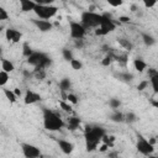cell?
Returning <instances> with one entry per match:
<instances>
[{"mask_svg": "<svg viewBox=\"0 0 158 158\" xmlns=\"http://www.w3.org/2000/svg\"><path fill=\"white\" fill-rule=\"evenodd\" d=\"M62 56H63V58H64L65 60H68V62H70V60L73 59V52H72L70 49H68V48H63V49H62Z\"/></svg>", "mask_w": 158, "mask_h": 158, "instance_id": "484cf974", "label": "cell"}, {"mask_svg": "<svg viewBox=\"0 0 158 158\" xmlns=\"http://www.w3.org/2000/svg\"><path fill=\"white\" fill-rule=\"evenodd\" d=\"M98 149H99V152H101V153H104V152H106V151H109V146H107V144H105V143H102V144H101V146H100V147H99Z\"/></svg>", "mask_w": 158, "mask_h": 158, "instance_id": "60d3db41", "label": "cell"}, {"mask_svg": "<svg viewBox=\"0 0 158 158\" xmlns=\"http://www.w3.org/2000/svg\"><path fill=\"white\" fill-rule=\"evenodd\" d=\"M152 105H153L154 107H158V102H157V100H156V99H153V100H152Z\"/></svg>", "mask_w": 158, "mask_h": 158, "instance_id": "f6af8a7d", "label": "cell"}, {"mask_svg": "<svg viewBox=\"0 0 158 158\" xmlns=\"http://www.w3.org/2000/svg\"><path fill=\"white\" fill-rule=\"evenodd\" d=\"M9 79H10V75L6 72L0 70V86H5L9 81Z\"/></svg>", "mask_w": 158, "mask_h": 158, "instance_id": "7402d4cb", "label": "cell"}, {"mask_svg": "<svg viewBox=\"0 0 158 158\" xmlns=\"http://www.w3.org/2000/svg\"><path fill=\"white\" fill-rule=\"evenodd\" d=\"M112 59H114V56L111 53H107L102 59H101V65L104 67H109L111 63H112Z\"/></svg>", "mask_w": 158, "mask_h": 158, "instance_id": "cb8c5ba5", "label": "cell"}, {"mask_svg": "<svg viewBox=\"0 0 158 158\" xmlns=\"http://www.w3.org/2000/svg\"><path fill=\"white\" fill-rule=\"evenodd\" d=\"M42 118H43V127L46 131L49 132H56L62 130L65 126L64 120L60 117L59 114H57L56 111L43 107L42 109Z\"/></svg>", "mask_w": 158, "mask_h": 158, "instance_id": "7a4b0ae2", "label": "cell"}, {"mask_svg": "<svg viewBox=\"0 0 158 158\" xmlns=\"http://www.w3.org/2000/svg\"><path fill=\"white\" fill-rule=\"evenodd\" d=\"M12 91H14V93H15V95H16V96H17V98H19V96H21V95H22V91H21V90H20V89H19V88H15V89H14V90H12Z\"/></svg>", "mask_w": 158, "mask_h": 158, "instance_id": "b9f144b4", "label": "cell"}, {"mask_svg": "<svg viewBox=\"0 0 158 158\" xmlns=\"http://www.w3.org/2000/svg\"><path fill=\"white\" fill-rule=\"evenodd\" d=\"M32 22L35 23V26L41 32H48V31H51L53 28V23L51 21H48V20H40V19H37V20H33Z\"/></svg>", "mask_w": 158, "mask_h": 158, "instance_id": "30bf717a", "label": "cell"}, {"mask_svg": "<svg viewBox=\"0 0 158 158\" xmlns=\"http://www.w3.org/2000/svg\"><path fill=\"white\" fill-rule=\"evenodd\" d=\"M38 101H41V95L38 93H36L33 90H30V89L26 90V93L23 95V102L26 105H32V104H36Z\"/></svg>", "mask_w": 158, "mask_h": 158, "instance_id": "ba28073f", "label": "cell"}, {"mask_svg": "<svg viewBox=\"0 0 158 158\" xmlns=\"http://www.w3.org/2000/svg\"><path fill=\"white\" fill-rule=\"evenodd\" d=\"M57 143H58L59 149H60L64 154H72V153H73V151H74V144H73L72 142L60 138V139L57 141Z\"/></svg>", "mask_w": 158, "mask_h": 158, "instance_id": "8fae6325", "label": "cell"}, {"mask_svg": "<svg viewBox=\"0 0 158 158\" xmlns=\"http://www.w3.org/2000/svg\"><path fill=\"white\" fill-rule=\"evenodd\" d=\"M37 158H41V157H37Z\"/></svg>", "mask_w": 158, "mask_h": 158, "instance_id": "c3c4849f", "label": "cell"}, {"mask_svg": "<svg viewBox=\"0 0 158 158\" xmlns=\"http://www.w3.org/2000/svg\"><path fill=\"white\" fill-rule=\"evenodd\" d=\"M157 80H158V75H154V77H152V78H149V79H148V81H149V84L152 85V89H153V91H154V93H157V91H158Z\"/></svg>", "mask_w": 158, "mask_h": 158, "instance_id": "4dcf8cb0", "label": "cell"}, {"mask_svg": "<svg viewBox=\"0 0 158 158\" xmlns=\"http://www.w3.org/2000/svg\"><path fill=\"white\" fill-rule=\"evenodd\" d=\"M109 105H110V107H111V109L116 110V109H118V106L121 105V102H120V100H118V99H110Z\"/></svg>", "mask_w": 158, "mask_h": 158, "instance_id": "1f68e13d", "label": "cell"}, {"mask_svg": "<svg viewBox=\"0 0 158 158\" xmlns=\"http://www.w3.org/2000/svg\"><path fill=\"white\" fill-rule=\"evenodd\" d=\"M15 32H16V30L15 28H6L5 30V38L9 41V42H11L12 41V38H14V36H15Z\"/></svg>", "mask_w": 158, "mask_h": 158, "instance_id": "83f0119b", "label": "cell"}, {"mask_svg": "<svg viewBox=\"0 0 158 158\" xmlns=\"http://www.w3.org/2000/svg\"><path fill=\"white\" fill-rule=\"evenodd\" d=\"M148 85H149V81H148L147 79H144V80H142L141 83H138V85H137V90H138V91H143Z\"/></svg>", "mask_w": 158, "mask_h": 158, "instance_id": "836d02e7", "label": "cell"}, {"mask_svg": "<svg viewBox=\"0 0 158 158\" xmlns=\"http://www.w3.org/2000/svg\"><path fill=\"white\" fill-rule=\"evenodd\" d=\"M69 33H70V37L74 40H83L86 33V30L80 22L69 21Z\"/></svg>", "mask_w": 158, "mask_h": 158, "instance_id": "8992f818", "label": "cell"}, {"mask_svg": "<svg viewBox=\"0 0 158 158\" xmlns=\"http://www.w3.org/2000/svg\"><path fill=\"white\" fill-rule=\"evenodd\" d=\"M102 21V14H98L94 11H84L80 17V23L85 30L98 28Z\"/></svg>", "mask_w": 158, "mask_h": 158, "instance_id": "3957f363", "label": "cell"}, {"mask_svg": "<svg viewBox=\"0 0 158 158\" xmlns=\"http://www.w3.org/2000/svg\"><path fill=\"white\" fill-rule=\"evenodd\" d=\"M133 67L138 73H142L147 69V63L141 58H136V59H133Z\"/></svg>", "mask_w": 158, "mask_h": 158, "instance_id": "9a60e30c", "label": "cell"}, {"mask_svg": "<svg viewBox=\"0 0 158 158\" xmlns=\"http://www.w3.org/2000/svg\"><path fill=\"white\" fill-rule=\"evenodd\" d=\"M2 91H4V95H5V98L7 99V101H9L10 104H15V102L17 101V96L15 95V93H14L12 90H10V89H7V88H4Z\"/></svg>", "mask_w": 158, "mask_h": 158, "instance_id": "2e32d148", "label": "cell"}, {"mask_svg": "<svg viewBox=\"0 0 158 158\" xmlns=\"http://www.w3.org/2000/svg\"><path fill=\"white\" fill-rule=\"evenodd\" d=\"M21 151L25 158H37L41 157V149L31 143H21Z\"/></svg>", "mask_w": 158, "mask_h": 158, "instance_id": "52a82bcc", "label": "cell"}, {"mask_svg": "<svg viewBox=\"0 0 158 158\" xmlns=\"http://www.w3.org/2000/svg\"><path fill=\"white\" fill-rule=\"evenodd\" d=\"M120 78L121 79H123V80H131L133 77H132V74H128V73H125V74H120Z\"/></svg>", "mask_w": 158, "mask_h": 158, "instance_id": "f35d334b", "label": "cell"}, {"mask_svg": "<svg viewBox=\"0 0 158 158\" xmlns=\"http://www.w3.org/2000/svg\"><path fill=\"white\" fill-rule=\"evenodd\" d=\"M116 60H117L121 65H126V63H127V56H126V54L118 56V57H116Z\"/></svg>", "mask_w": 158, "mask_h": 158, "instance_id": "d590c367", "label": "cell"}, {"mask_svg": "<svg viewBox=\"0 0 158 158\" xmlns=\"http://www.w3.org/2000/svg\"><path fill=\"white\" fill-rule=\"evenodd\" d=\"M70 67L74 69V70H80L81 68H83V63L79 60V59H75V58H73L70 62Z\"/></svg>", "mask_w": 158, "mask_h": 158, "instance_id": "d4e9b609", "label": "cell"}, {"mask_svg": "<svg viewBox=\"0 0 158 158\" xmlns=\"http://www.w3.org/2000/svg\"><path fill=\"white\" fill-rule=\"evenodd\" d=\"M157 4V1H152V2H144V5L147 6V7H152V6H154Z\"/></svg>", "mask_w": 158, "mask_h": 158, "instance_id": "ee69618b", "label": "cell"}, {"mask_svg": "<svg viewBox=\"0 0 158 158\" xmlns=\"http://www.w3.org/2000/svg\"><path fill=\"white\" fill-rule=\"evenodd\" d=\"M142 40H143L144 44H146V46H148V47H151V46H153V44L156 43L154 37H153V36H151L149 33H146V32H143V33H142Z\"/></svg>", "mask_w": 158, "mask_h": 158, "instance_id": "ac0fdd59", "label": "cell"}, {"mask_svg": "<svg viewBox=\"0 0 158 158\" xmlns=\"http://www.w3.org/2000/svg\"><path fill=\"white\" fill-rule=\"evenodd\" d=\"M110 118H111V121H114V122H123V121H125V115H123L122 112L115 110V111L111 114Z\"/></svg>", "mask_w": 158, "mask_h": 158, "instance_id": "e0dca14e", "label": "cell"}, {"mask_svg": "<svg viewBox=\"0 0 158 158\" xmlns=\"http://www.w3.org/2000/svg\"><path fill=\"white\" fill-rule=\"evenodd\" d=\"M118 41V44L121 46V47H123L125 49H127V51H131L132 49V43L128 41V40H126V38H118L117 40Z\"/></svg>", "mask_w": 158, "mask_h": 158, "instance_id": "44dd1931", "label": "cell"}, {"mask_svg": "<svg viewBox=\"0 0 158 158\" xmlns=\"http://www.w3.org/2000/svg\"><path fill=\"white\" fill-rule=\"evenodd\" d=\"M7 19H9V14H7L6 9L0 5V21H5Z\"/></svg>", "mask_w": 158, "mask_h": 158, "instance_id": "d6a6232c", "label": "cell"}, {"mask_svg": "<svg viewBox=\"0 0 158 158\" xmlns=\"http://www.w3.org/2000/svg\"><path fill=\"white\" fill-rule=\"evenodd\" d=\"M75 41V47H83V40H74Z\"/></svg>", "mask_w": 158, "mask_h": 158, "instance_id": "7bdbcfd3", "label": "cell"}, {"mask_svg": "<svg viewBox=\"0 0 158 158\" xmlns=\"http://www.w3.org/2000/svg\"><path fill=\"white\" fill-rule=\"evenodd\" d=\"M20 6H21V11L30 12V11H33V9L36 6V1H33V0H20Z\"/></svg>", "mask_w": 158, "mask_h": 158, "instance_id": "4fadbf2b", "label": "cell"}, {"mask_svg": "<svg viewBox=\"0 0 158 158\" xmlns=\"http://www.w3.org/2000/svg\"><path fill=\"white\" fill-rule=\"evenodd\" d=\"M33 74H35L36 79H40V80H42V79L46 78V70H44V69H37V70H33Z\"/></svg>", "mask_w": 158, "mask_h": 158, "instance_id": "f546056e", "label": "cell"}, {"mask_svg": "<svg viewBox=\"0 0 158 158\" xmlns=\"http://www.w3.org/2000/svg\"><path fill=\"white\" fill-rule=\"evenodd\" d=\"M70 86H72V83L68 78H63L59 80V89L62 91H68L70 89Z\"/></svg>", "mask_w": 158, "mask_h": 158, "instance_id": "d6986e66", "label": "cell"}, {"mask_svg": "<svg viewBox=\"0 0 158 158\" xmlns=\"http://www.w3.org/2000/svg\"><path fill=\"white\" fill-rule=\"evenodd\" d=\"M105 133H106V131L101 126L86 125L85 130H84V139H85L86 151L88 152H94L95 149H98V146L101 142V138Z\"/></svg>", "mask_w": 158, "mask_h": 158, "instance_id": "6da1fadb", "label": "cell"}, {"mask_svg": "<svg viewBox=\"0 0 158 158\" xmlns=\"http://www.w3.org/2000/svg\"><path fill=\"white\" fill-rule=\"evenodd\" d=\"M123 2L122 1H109V5L110 6H114V7H118V6H121Z\"/></svg>", "mask_w": 158, "mask_h": 158, "instance_id": "ab89813d", "label": "cell"}, {"mask_svg": "<svg viewBox=\"0 0 158 158\" xmlns=\"http://www.w3.org/2000/svg\"><path fill=\"white\" fill-rule=\"evenodd\" d=\"M131 21L130 16H118V22L121 23H128Z\"/></svg>", "mask_w": 158, "mask_h": 158, "instance_id": "74e56055", "label": "cell"}, {"mask_svg": "<svg viewBox=\"0 0 158 158\" xmlns=\"http://www.w3.org/2000/svg\"><path fill=\"white\" fill-rule=\"evenodd\" d=\"M125 121H127L128 123H132V122H136L137 121V116L135 112H127L125 115Z\"/></svg>", "mask_w": 158, "mask_h": 158, "instance_id": "f1b7e54d", "label": "cell"}, {"mask_svg": "<svg viewBox=\"0 0 158 158\" xmlns=\"http://www.w3.org/2000/svg\"><path fill=\"white\" fill-rule=\"evenodd\" d=\"M33 53V51H32V48H31V46L27 43V42H25L23 43V46H22V54H23V57H30L31 54Z\"/></svg>", "mask_w": 158, "mask_h": 158, "instance_id": "603a6c76", "label": "cell"}, {"mask_svg": "<svg viewBox=\"0 0 158 158\" xmlns=\"http://www.w3.org/2000/svg\"><path fill=\"white\" fill-rule=\"evenodd\" d=\"M1 70H4V72H6L7 74H10L11 72L15 70V65H14V63H12L10 59L1 58Z\"/></svg>", "mask_w": 158, "mask_h": 158, "instance_id": "5bb4252c", "label": "cell"}, {"mask_svg": "<svg viewBox=\"0 0 158 158\" xmlns=\"http://www.w3.org/2000/svg\"><path fill=\"white\" fill-rule=\"evenodd\" d=\"M33 12L36 14V16L40 20H49V19H52V17H54L57 15L58 7L52 5V4L46 5V4H37L36 2Z\"/></svg>", "mask_w": 158, "mask_h": 158, "instance_id": "277c9868", "label": "cell"}, {"mask_svg": "<svg viewBox=\"0 0 158 158\" xmlns=\"http://www.w3.org/2000/svg\"><path fill=\"white\" fill-rule=\"evenodd\" d=\"M1 56H2V48L0 47V59H1Z\"/></svg>", "mask_w": 158, "mask_h": 158, "instance_id": "bcb514c9", "label": "cell"}, {"mask_svg": "<svg viewBox=\"0 0 158 158\" xmlns=\"http://www.w3.org/2000/svg\"><path fill=\"white\" fill-rule=\"evenodd\" d=\"M65 100L69 102V104H73V105H77L78 104V98H77V95L75 94H73V93H68L67 94V96H65Z\"/></svg>", "mask_w": 158, "mask_h": 158, "instance_id": "4316f807", "label": "cell"}, {"mask_svg": "<svg viewBox=\"0 0 158 158\" xmlns=\"http://www.w3.org/2000/svg\"><path fill=\"white\" fill-rule=\"evenodd\" d=\"M136 148L137 151L143 154V156H152V153L154 152V146H152L148 139L146 137H143L141 133H137V142H136Z\"/></svg>", "mask_w": 158, "mask_h": 158, "instance_id": "5b68a950", "label": "cell"}, {"mask_svg": "<svg viewBox=\"0 0 158 158\" xmlns=\"http://www.w3.org/2000/svg\"><path fill=\"white\" fill-rule=\"evenodd\" d=\"M147 74H148V78H152V77H154V75H158V70H157L156 68H148Z\"/></svg>", "mask_w": 158, "mask_h": 158, "instance_id": "8d00e7d4", "label": "cell"}, {"mask_svg": "<svg viewBox=\"0 0 158 158\" xmlns=\"http://www.w3.org/2000/svg\"><path fill=\"white\" fill-rule=\"evenodd\" d=\"M148 158H157V157H156V156H149Z\"/></svg>", "mask_w": 158, "mask_h": 158, "instance_id": "7dc6e473", "label": "cell"}, {"mask_svg": "<svg viewBox=\"0 0 158 158\" xmlns=\"http://www.w3.org/2000/svg\"><path fill=\"white\" fill-rule=\"evenodd\" d=\"M46 56H47V54L43 53V52H35V51H33V53H32L30 57L26 58V62H27L30 65H32V67L36 68V67L42 62V59H43Z\"/></svg>", "mask_w": 158, "mask_h": 158, "instance_id": "9c48e42d", "label": "cell"}, {"mask_svg": "<svg viewBox=\"0 0 158 158\" xmlns=\"http://www.w3.org/2000/svg\"><path fill=\"white\" fill-rule=\"evenodd\" d=\"M80 123H81V120L79 117H77V116H69L65 125H67L68 130L74 131V130H77V128L80 127Z\"/></svg>", "mask_w": 158, "mask_h": 158, "instance_id": "7c38bea8", "label": "cell"}, {"mask_svg": "<svg viewBox=\"0 0 158 158\" xmlns=\"http://www.w3.org/2000/svg\"><path fill=\"white\" fill-rule=\"evenodd\" d=\"M21 38H22V33L20 32V31H17L16 30V32H15V36H14V38H12V43H19L20 41H21Z\"/></svg>", "mask_w": 158, "mask_h": 158, "instance_id": "e575fe53", "label": "cell"}, {"mask_svg": "<svg viewBox=\"0 0 158 158\" xmlns=\"http://www.w3.org/2000/svg\"><path fill=\"white\" fill-rule=\"evenodd\" d=\"M59 106L60 109L64 111V112H68V114H72L73 112V109H72V105L65 101V100H59Z\"/></svg>", "mask_w": 158, "mask_h": 158, "instance_id": "ffe728a7", "label": "cell"}]
</instances>
